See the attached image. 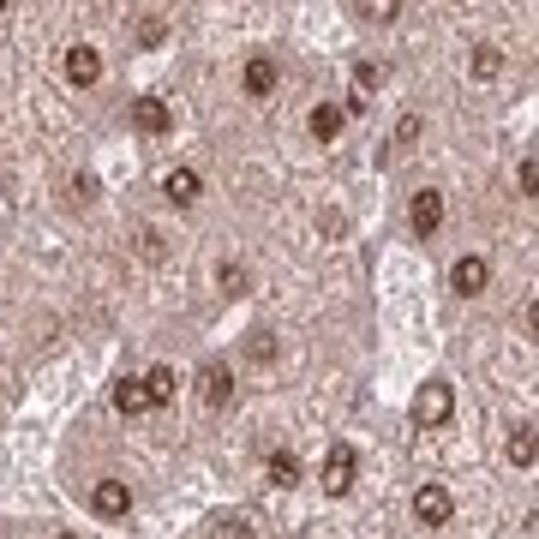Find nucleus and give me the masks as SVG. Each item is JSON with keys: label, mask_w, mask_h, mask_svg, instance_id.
I'll return each instance as SVG.
<instances>
[{"label": "nucleus", "mask_w": 539, "mask_h": 539, "mask_svg": "<svg viewBox=\"0 0 539 539\" xmlns=\"http://www.w3.org/2000/svg\"><path fill=\"white\" fill-rule=\"evenodd\" d=\"M450 414H456V390H450L444 378L420 384V396H414V426H420V432H438Z\"/></svg>", "instance_id": "f257e3e1"}, {"label": "nucleus", "mask_w": 539, "mask_h": 539, "mask_svg": "<svg viewBox=\"0 0 539 539\" xmlns=\"http://www.w3.org/2000/svg\"><path fill=\"white\" fill-rule=\"evenodd\" d=\"M354 474H360V456L348 444H330V456H324V492L330 498H348L354 492Z\"/></svg>", "instance_id": "f03ea898"}, {"label": "nucleus", "mask_w": 539, "mask_h": 539, "mask_svg": "<svg viewBox=\"0 0 539 539\" xmlns=\"http://www.w3.org/2000/svg\"><path fill=\"white\" fill-rule=\"evenodd\" d=\"M486 282H492V264H486L480 252H468V258H456V264H450V288H456L462 300L486 294Z\"/></svg>", "instance_id": "7ed1b4c3"}, {"label": "nucleus", "mask_w": 539, "mask_h": 539, "mask_svg": "<svg viewBox=\"0 0 539 539\" xmlns=\"http://www.w3.org/2000/svg\"><path fill=\"white\" fill-rule=\"evenodd\" d=\"M450 516H456V498H450L444 486H420V492H414V522H420V528H444Z\"/></svg>", "instance_id": "20e7f679"}, {"label": "nucleus", "mask_w": 539, "mask_h": 539, "mask_svg": "<svg viewBox=\"0 0 539 539\" xmlns=\"http://www.w3.org/2000/svg\"><path fill=\"white\" fill-rule=\"evenodd\" d=\"M408 222H414V234H420V240H432V234L444 228V192H432V186H426V192H414Z\"/></svg>", "instance_id": "39448f33"}, {"label": "nucleus", "mask_w": 539, "mask_h": 539, "mask_svg": "<svg viewBox=\"0 0 539 539\" xmlns=\"http://www.w3.org/2000/svg\"><path fill=\"white\" fill-rule=\"evenodd\" d=\"M90 510H96L102 522H120V516L132 510V486H126V480H96V492H90Z\"/></svg>", "instance_id": "423d86ee"}, {"label": "nucleus", "mask_w": 539, "mask_h": 539, "mask_svg": "<svg viewBox=\"0 0 539 539\" xmlns=\"http://www.w3.org/2000/svg\"><path fill=\"white\" fill-rule=\"evenodd\" d=\"M132 126H138V132H150V138H162V132L174 126V114H168V102H162V96H132Z\"/></svg>", "instance_id": "0eeeda50"}, {"label": "nucleus", "mask_w": 539, "mask_h": 539, "mask_svg": "<svg viewBox=\"0 0 539 539\" xmlns=\"http://www.w3.org/2000/svg\"><path fill=\"white\" fill-rule=\"evenodd\" d=\"M198 396H204V408H228V402H234V378H228L222 360H210V366L198 372Z\"/></svg>", "instance_id": "6e6552de"}, {"label": "nucleus", "mask_w": 539, "mask_h": 539, "mask_svg": "<svg viewBox=\"0 0 539 539\" xmlns=\"http://www.w3.org/2000/svg\"><path fill=\"white\" fill-rule=\"evenodd\" d=\"M240 84H246V96H252V102L276 96V60H270V54H252V60H246V72H240Z\"/></svg>", "instance_id": "1a4fd4ad"}, {"label": "nucleus", "mask_w": 539, "mask_h": 539, "mask_svg": "<svg viewBox=\"0 0 539 539\" xmlns=\"http://www.w3.org/2000/svg\"><path fill=\"white\" fill-rule=\"evenodd\" d=\"M66 78L84 90V84H96L102 78V54L90 48V42H78V48H66Z\"/></svg>", "instance_id": "9d476101"}, {"label": "nucleus", "mask_w": 539, "mask_h": 539, "mask_svg": "<svg viewBox=\"0 0 539 539\" xmlns=\"http://www.w3.org/2000/svg\"><path fill=\"white\" fill-rule=\"evenodd\" d=\"M162 192H168V204H180V210H192V204L204 198V180H198L192 168H174V174L162 180Z\"/></svg>", "instance_id": "9b49d317"}, {"label": "nucleus", "mask_w": 539, "mask_h": 539, "mask_svg": "<svg viewBox=\"0 0 539 539\" xmlns=\"http://www.w3.org/2000/svg\"><path fill=\"white\" fill-rule=\"evenodd\" d=\"M174 390H180L174 366H150V372H144V396H150V408H168V402H174Z\"/></svg>", "instance_id": "f8f14e48"}, {"label": "nucleus", "mask_w": 539, "mask_h": 539, "mask_svg": "<svg viewBox=\"0 0 539 539\" xmlns=\"http://www.w3.org/2000/svg\"><path fill=\"white\" fill-rule=\"evenodd\" d=\"M342 120H348V114H342V108H336V102H318V108H312V120H306V126H312V138H318V144H330V138H336V132H342Z\"/></svg>", "instance_id": "ddd939ff"}, {"label": "nucleus", "mask_w": 539, "mask_h": 539, "mask_svg": "<svg viewBox=\"0 0 539 539\" xmlns=\"http://www.w3.org/2000/svg\"><path fill=\"white\" fill-rule=\"evenodd\" d=\"M114 408H120L126 420H132V414H144V408H150V396H144V378H120V384H114Z\"/></svg>", "instance_id": "4468645a"}, {"label": "nucleus", "mask_w": 539, "mask_h": 539, "mask_svg": "<svg viewBox=\"0 0 539 539\" xmlns=\"http://www.w3.org/2000/svg\"><path fill=\"white\" fill-rule=\"evenodd\" d=\"M264 474H270V486H300V456L294 450H270Z\"/></svg>", "instance_id": "2eb2a0df"}, {"label": "nucleus", "mask_w": 539, "mask_h": 539, "mask_svg": "<svg viewBox=\"0 0 539 539\" xmlns=\"http://www.w3.org/2000/svg\"><path fill=\"white\" fill-rule=\"evenodd\" d=\"M510 462H516V468H534V420L510 426Z\"/></svg>", "instance_id": "dca6fc26"}, {"label": "nucleus", "mask_w": 539, "mask_h": 539, "mask_svg": "<svg viewBox=\"0 0 539 539\" xmlns=\"http://www.w3.org/2000/svg\"><path fill=\"white\" fill-rule=\"evenodd\" d=\"M498 72H504V54H498L492 42H480V48H474V78H498Z\"/></svg>", "instance_id": "f3484780"}, {"label": "nucleus", "mask_w": 539, "mask_h": 539, "mask_svg": "<svg viewBox=\"0 0 539 539\" xmlns=\"http://www.w3.org/2000/svg\"><path fill=\"white\" fill-rule=\"evenodd\" d=\"M216 282H222V294H246V264H222Z\"/></svg>", "instance_id": "a211bd4d"}, {"label": "nucleus", "mask_w": 539, "mask_h": 539, "mask_svg": "<svg viewBox=\"0 0 539 539\" xmlns=\"http://www.w3.org/2000/svg\"><path fill=\"white\" fill-rule=\"evenodd\" d=\"M360 12H366L372 24H390V18L402 12V0H360Z\"/></svg>", "instance_id": "6ab92c4d"}, {"label": "nucleus", "mask_w": 539, "mask_h": 539, "mask_svg": "<svg viewBox=\"0 0 539 539\" xmlns=\"http://www.w3.org/2000/svg\"><path fill=\"white\" fill-rule=\"evenodd\" d=\"M354 84H360V90H378V84H384V66H378V60H360V66H354Z\"/></svg>", "instance_id": "aec40b11"}, {"label": "nucleus", "mask_w": 539, "mask_h": 539, "mask_svg": "<svg viewBox=\"0 0 539 539\" xmlns=\"http://www.w3.org/2000/svg\"><path fill=\"white\" fill-rule=\"evenodd\" d=\"M534 180H539V162H534V156H522V168H516V186H522V198H534Z\"/></svg>", "instance_id": "412c9836"}, {"label": "nucleus", "mask_w": 539, "mask_h": 539, "mask_svg": "<svg viewBox=\"0 0 539 539\" xmlns=\"http://www.w3.org/2000/svg\"><path fill=\"white\" fill-rule=\"evenodd\" d=\"M414 138H420V114H402L396 120V144H414Z\"/></svg>", "instance_id": "4be33fe9"}, {"label": "nucleus", "mask_w": 539, "mask_h": 539, "mask_svg": "<svg viewBox=\"0 0 539 539\" xmlns=\"http://www.w3.org/2000/svg\"><path fill=\"white\" fill-rule=\"evenodd\" d=\"M222 539H258V534H252L246 516H228V522H222Z\"/></svg>", "instance_id": "5701e85b"}, {"label": "nucleus", "mask_w": 539, "mask_h": 539, "mask_svg": "<svg viewBox=\"0 0 539 539\" xmlns=\"http://www.w3.org/2000/svg\"><path fill=\"white\" fill-rule=\"evenodd\" d=\"M60 539H78V534H60Z\"/></svg>", "instance_id": "b1692460"}, {"label": "nucleus", "mask_w": 539, "mask_h": 539, "mask_svg": "<svg viewBox=\"0 0 539 539\" xmlns=\"http://www.w3.org/2000/svg\"><path fill=\"white\" fill-rule=\"evenodd\" d=\"M0 12H6V0H0Z\"/></svg>", "instance_id": "393cba45"}]
</instances>
